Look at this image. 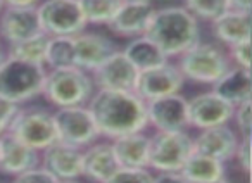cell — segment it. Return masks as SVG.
I'll return each mask as SVG.
<instances>
[{"mask_svg": "<svg viewBox=\"0 0 252 183\" xmlns=\"http://www.w3.org/2000/svg\"><path fill=\"white\" fill-rule=\"evenodd\" d=\"M87 106L95 120L98 135L109 140L145 131L149 126L147 102L135 92L97 88Z\"/></svg>", "mask_w": 252, "mask_h": 183, "instance_id": "cell-1", "label": "cell"}, {"mask_svg": "<svg viewBox=\"0 0 252 183\" xmlns=\"http://www.w3.org/2000/svg\"><path fill=\"white\" fill-rule=\"evenodd\" d=\"M145 36L173 59L200 42V21L183 5H168L154 11Z\"/></svg>", "mask_w": 252, "mask_h": 183, "instance_id": "cell-2", "label": "cell"}, {"mask_svg": "<svg viewBox=\"0 0 252 183\" xmlns=\"http://www.w3.org/2000/svg\"><path fill=\"white\" fill-rule=\"evenodd\" d=\"M95 92L90 73L76 66L59 67V69H47L43 81L42 95L52 106L71 107L87 106Z\"/></svg>", "mask_w": 252, "mask_h": 183, "instance_id": "cell-3", "label": "cell"}, {"mask_svg": "<svg viewBox=\"0 0 252 183\" xmlns=\"http://www.w3.org/2000/svg\"><path fill=\"white\" fill-rule=\"evenodd\" d=\"M47 67L5 56L0 62V97L21 106L42 95Z\"/></svg>", "mask_w": 252, "mask_h": 183, "instance_id": "cell-4", "label": "cell"}, {"mask_svg": "<svg viewBox=\"0 0 252 183\" xmlns=\"http://www.w3.org/2000/svg\"><path fill=\"white\" fill-rule=\"evenodd\" d=\"M176 66L185 81L189 80L200 85H214L230 69L231 62L228 59L226 50L221 49L220 45L199 42L178 57Z\"/></svg>", "mask_w": 252, "mask_h": 183, "instance_id": "cell-5", "label": "cell"}, {"mask_svg": "<svg viewBox=\"0 0 252 183\" xmlns=\"http://www.w3.org/2000/svg\"><path fill=\"white\" fill-rule=\"evenodd\" d=\"M9 133L16 137L19 142H23L28 147L42 152L54 142H57V128L54 113L45 107H21L19 106L11 126Z\"/></svg>", "mask_w": 252, "mask_h": 183, "instance_id": "cell-6", "label": "cell"}, {"mask_svg": "<svg viewBox=\"0 0 252 183\" xmlns=\"http://www.w3.org/2000/svg\"><path fill=\"white\" fill-rule=\"evenodd\" d=\"M193 152V137L183 131H156L151 135L149 169L156 173H180Z\"/></svg>", "mask_w": 252, "mask_h": 183, "instance_id": "cell-7", "label": "cell"}, {"mask_svg": "<svg viewBox=\"0 0 252 183\" xmlns=\"http://www.w3.org/2000/svg\"><path fill=\"white\" fill-rule=\"evenodd\" d=\"M36 14L40 28L49 36H74L88 26L78 0H42Z\"/></svg>", "mask_w": 252, "mask_h": 183, "instance_id": "cell-8", "label": "cell"}, {"mask_svg": "<svg viewBox=\"0 0 252 183\" xmlns=\"http://www.w3.org/2000/svg\"><path fill=\"white\" fill-rule=\"evenodd\" d=\"M54 120H56L59 142L78 149H85L100 138L88 106L59 107L54 113Z\"/></svg>", "mask_w": 252, "mask_h": 183, "instance_id": "cell-9", "label": "cell"}, {"mask_svg": "<svg viewBox=\"0 0 252 183\" xmlns=\"http://www.w3.org/2000/svg\"><path fill=\"white\" fill-rule=\"evenodd\" d=\"M140 71L128 61L123 50L112 52L98 67L90 73L92 81L98 90L135 92Z\"/></svg>", "mask_w": 252, "mask_h": 183, "instance_id": "cell-10", "label": "cell"}, {"mask_svg": "<svg viewBox=\"0 0 252 183\" xmlns=\"http://www.w3.org/2000/svg\"><path fill=\"white\" fill-rule=\"evenodd\" d=\"M235 107L218 97L213 90L197 93L192 99H187V113H189V128L206 130V128L228 124L231 121Z\"/></svg>", "mask_w": 252, "mask_h": 183, "instance_id": "cell-11", "label": "cell"}, {"mask_svg": "<svg viewBox=\"0 0 252 183\" xmlns=\"http://www.w3.org/2000/svg\"><path fill=\"white\" fill-rule=\"evenodd\" d=\"M183 85H185V78L180 73L178 66L168 61L158 67L142 71L138 74L135 93H138L145 102H151L161 97L180 93Z\"/></svg>", "mask_w": 252, "mask_h": 183, "instance_id": "cell-12", "label": "cell"}, {"mask_svg": "<svg viewBox=\"0 0 252 183\" xmlns=\"http://www.w3.org/2000/svg\"><path fill=\"white\" fill-rule=\"evenodd\" d=\"M40 166L52 173L59 182L78 180L83 173V149L57 140L40 152Z\"/></svg>", "mask_w": 252, "mask_h": 183, "instance_id": "cell-13", "label": "cell"}, {"mask_svg": "<svg viewBox=\"0 0 252 183\" xmlns=\"http://www.w3.org/2000/svg\"><path fill=\"white\" fill-rule=\"evenodd\" d=\"M147 123L156 131H183L189 128L187 99L182 93L147 102Z\"/></svg>", "mask_w": 252, "mask_h": 183, "instance_id": "cell-14", "label": "cell"}, {"mask_svg": "<svg viewBox=\"0 0 252 183\" xmlns=\"http://www.w3.org/2000/svg\"><path fill=\"white\" fill-rule=\"evenodd\" d=\"M43 33L40 28L36 7H14L5 5L0 12V40L7 45L18 43L30 36Z\"/></svg>", "mask_w": 252, "mask_h": 183, "instance_id": "cell-15", "label": "cell"}, {"mask_svg": "<svg viewBox=\"0 0 252 183\" xmlns=\"http://www.w3.org/2000/svg\"><path fill=\"white\" fill-rule=\"evenodd\" d=\"M156 7L152 2L138 4V2H121L114 18L107 25L109 31L121 38H135L145 35Z\"/></svg>", "mask_w": 252, "mask_h": 183, "instance_id": "cell-16", "label": "cell"}, {"mask_svg": "<svg viewBox=\"0 0 252 183\" xmlns=\"http://www.w3.org/2000/svg\"><path fill=\"white\" fill-rule=\"evenodd\" d=\"M238 142L240 137L233 128H230V124H220L199 130L197 137H193V152L209 155L221 162H228L233 159Z\"/></svg>", "mask_w": 252, "mask_h": 183, "instance_id": "cell-17", "label": "cell"}, {"mask_svg": "<svg viewBox=\"0 0 252 183\" xmlns=\"http://www.w3.org/2000/svg\"><path fill=\"white\" fill-rule=\"evenodd\" d=\"M74 47V66L92 73L98 67L112 52H116V45L109 36L97 31H81L73 36Z\"/></svg>", "mask_w": 252, "mask_h": 183, "instance_id": "cell-18", "label": "cell"}, {"mask_svg": "<svg viewBox=\"0 0 252 183\" xmlns=\"http://www.w3.org/2000/svg\"><path fill=\"white\" fill-rule=\"evenodd\" d=\"M40 166V152L28 147L9 131L0 135V173L16 176Z\"/></svg>", "mask_w": 252, "mask_h": 183, "instance_id": "cell-19", "label": "cell"}, {"mask_svg": "<svg viewBox=\"0 0 252 183\" xmlns=\"http://www.w3.org/2000/svg\"><path fill=\"white\" fill-rule=\"evenodd\" d=\"M121 168L112 151L111 142H94L83 149V173L94 183H107L111 176Z\"/></svg>", "mask_w": 252, "mask_h": 183, "instance_id": "cell-20", "label": "cell"}, {"mask_svg": "<svg viewBox=\"0 0 252 183\" xmlns=\"http://www.w3.org/2000/svg\"><path fill=\"white\" fill-rule=\"evenodd\" d=\"M112 151L121 168H149L151 135L144 131L123 135L111 140Z\"/></svg>", "mask_w": 252, "mask_h": 183, "instance_id": "cell-21", "label": "cell"}, {"mask_svg": "<svg viewBox=\"0 0 252 183\" xmlns=\"http://www.w3.org/2000/svg\"><path fill=\"white\" fill-rule=\"evenodd\" d=\"M251 12L228 9L220 18L211 21V30L218 42L230 47L233 43L251 40Z\"/></svg>", "mask_w": 252, "mask_h": 183, "instance_id": "cell-22", "label": "cell"}, {"mask_svg": "<svg viewBox=\"0 0 252 183\" xmlns=\"http://www.w3.org/2000/svg\"><path fill=\"white\" fill-rule=\"evenodd\" d=\"M213 92L218 97L226 100L228 104H231L233 107L242 102H247V100H251V95H252L251 71L231 66L230 69L213 85Z\"/></svg>", "mask_w": 252, "mask_h": 183, "instance_id": "cell-23", "label": "cell"}, {"mask_svg": "<svg viewBox=\"0 0 252 183\" xmlns=\"http://www.w3.org/2000/svg\"><path fill=\"white\" fill-rule=\"evenodd\" d=\"M123 54L128 57V61H130L140 73L142 71L152 69V67H158L169 61L168 57L162 54V50L145 35L131 38L130 42L126 43L125 49H123Z\"/></svg>", "mask_w": 252, "mask_h": 183, "instance_id": "cell-24", "label": "cell"}, {"mask_svg": "<svg viewBox=\"0 0 252 183\" xmlns=\"http://www.w3.org/2000/svg\"><path fill=\"white\" fill-rule=\"evenodd\" d=\"M224 162L199 152H192L180 173L192 183H211L224 178Z\"/></svg>", "mask_w": 252, "mask_h": 183, "instance_id": "cell-25", "label": "cell"}, {"mask_svg": "<svg viewBox=\"0 0 252 183\" xmlns=\"http://www.w3.org/2000/svg\"><path fill=\"white\" fill-rule=\"evenodd\" d=\"M47 43H49V35L38 33V35H35V36H30V38L9 45V50L5 56L25 61V62H30V64L45 66Z\"/></svg>", "mask_w": 252, "mask_h": 183, "instance_id": "cell-26", "label": "cell"}, {"mask_svg": "<svg viewBox=\"0 0 252 183\" xmlns=\"http://www.w3.org/2000/svg\"><path fill=\"white\" fill-rule=\"evenodd\" d=\"M74 66V47L73 36H49L45 52L47 69Z\"/></svg>", "mask_w": 252, "mask_h": 183, "instance_id": "cell-27", "label": "cell"}, {"mask_svg": "<svg viewBox=\"0 0 252 183\" xmlns=\"http://www.w3.org/2000/svg\"><path fill=\"white\" fill-rule=\"evenodd\" d=\"M87 25L107 26L119 9V0H78Z\"/></svg>", "mask_w": 252, "mask_h": 183, "instance_id": "cell-28", "label": "cell"}, {"mask_svg": "<svg viewBox=\"0 0 252 183\" xmlns=\"http://www.w3.org/2000/svg\"><path fill=\"white\" fill-rule=\"evenodd\" d=\"M183 7L199 21H214L228 9V0H185Z\"/></svg>", "mask_w": 252, "mask_h": 183, "instance_id": "cell-29", "label": "cell"}, {"mask_svg": "<svg viewBox=\"0 0 252 183\" xmlns=\"http://www.w3.org/2000/svg\"><path fill=\"white\" fill-rule=\"evenodd\" d=\"M154 173L149 168H119L107 183H152Z\"/></svg>", "mask_w": 252, "mask_h": 183, "instance_id": "cell-30", "label": "cell"}, {"mask_svg": "<svg viewBox=\"0 0 252 183\" xmlns=\"http://www.w3.org/2000/svg\"><path fill=\"white\" fill-rule=\"evenodd\" d=\"M231 120L235 121L237 126L238 137L240 138H251V130H252V100L242 102L238 106H235Z\"/></svg>", "mask_w": 252, "mask_h": 183, "instance_id": "cell-31", "label": "cell"}, {"mask_svg": "<svg viewBox=\"0 0 252 183\" xmlns=\"http://www.w3.org/2000/svg\"><path fill=\"white\" fill-rule=\"evenodd\" d=\"M226 54H228V59H230L231 66L251 71V40L233 43V45L228 47Z\"/></svg>", "mask_w": 252, "mask_h": 183, "instance_id": "cell-32", "label": "cell"}, {"mask_svg": "<svg viewBox=\"0 0 252 183\" xmlns=\"http://www.w3.org/2000/svg\"><path fill=\"white\" fill-rule=\"evenodd\" d=\"M11 183H59V180L52 173L47 171L45 168L36 166V168H32L28 171L12 176Z\"/></svg>", "mask_w": 252, "mask_h": 183, "instance_id": "cell-33", "label": "cell"}, {"mask_svg": "<svg viewBox=\"0 0 252 183\" xmlns=\"http://www.w3.org/2000/svg\"><path fill=\"white\" fill-rule=\"evenodd\" d=\"M233 159L237 161L238 169H240L244 175L251 173V138H240Z\"/></svg>", "mask_w": 252, "mask_h": 183, "instance_id": "cell-34", "label": "cell"}, {"mask_svg": "<svg viewBox=\"0 0 252 183\" xmlns=\"http://www.w3.org/2000/svg\"><path fill=\"white\" fill-rule=\"evenodd\" d=\"M18 109H19V106H16V104L9 102V100L0 97V135L9 130V126H11Z\"/></svg>", "mask_w": 252, "mask_h": 183, "instance_id": "cell-35", "label": "cell"}, {"mask_svg": "<svg viewBox=\"0 0 252 183\" xmlns=\"http://www.w3.org/2000/svg\"><path fill=\"white\" fill-rule=\"evenodd\" d=\"M152 183H192L182 173H158L154 175Z\"/></svg>", "mask_w": 252, "mask_h": 183, "instance_id": "cell-36", "label": "cell"}, {"mask_svg": "<svg viewBox=\"0 0 252 183\" xmlns=\"http://www.w3.org/2000/svg\"><path fill=\"white\" fill-rule=\"evenodd\" d=\"M228 7H230V9H235V11L251 12L252 0H228Z\"/></svg>", "mask_w": 252, "mask_h": 183, "instance_id": "cell-37", "label": "cell"}, {"mask_svg": "<svg viewBox=\"0 0 252 183\" xmlns=\"http://www.w3.org/2000/svg\"><path fill=\"white\" fill-rule=\"evenodd\" d=\"M42 0H4L5 5H14V7H36Z\"/></svg>", "mask_w": 252, "mask_h": 183, "instance_id": "cell-38", "label": "cell"}, {"mask_svg": "<svg viewBox=\"0 0 252 183\" xmlns=\"http://www.w3.org/2000/svg\"><path fill=\"white\" fill-rule=\"evenodd\" d=\"M119 2H138V4H147V2H152V0H119Z\"/></svg>", "mask_w": 252, "mask_h": 183, "instance_id": "cell-39", "label": "cell"}, {"mask_svg": "<svg viewBox=\"0 0 252 183\" xmlns=\"http://www.w3.org/2000/svg\"><path fill=\"white\" fill-rule=\"evenodd\" d=\"M4 57H5L4 47H2V43H0V62H2V61H4Z\"/></svg>", "mask_w": 252, "mask_h": 183, "instance_id": "cell-40", "label": "cell"}, {"mask_svg": "<svg viewBox=\"0 0 252 183\" xmlns=\"http://www.w3.org/2000/svg\"><path fill=\"white\" fill-rule=\"evenodd\" d=\"M211 183H230L226 178H220V180H216V182H211Z\"/></svg>", "mask_w": 252, "mask_h": 183, "instance_id": "cell-41", "label": "cell"}, {"mask_svg": "<svg viewBox=\"0 0 252 183\" xmlns=\"http://www.w3.org/2000/svg\"><path fill=\"white\" fill-rule=\"evenodd\" d=\"M59 183H80L78 180H64V182H59Z\"/></svg>", "mask_w": 252, "mask_h": 183, "instance_id": "cell-42", "label": "cell"}, {"mask_svg": "<svg viewBox=\"0 0 252 183\" xmlns=\"http://www.w3.org/2000/svg\"><path fill=\"white\" fill-rule=\"evenodd\" d=\"M5 7V4H4V0H0V12H2V9Z\"/></svg>", "mask_w": 252, "mask_h": 183, "instance_id": "cell-43", "label": "cell"}]
</instances>
